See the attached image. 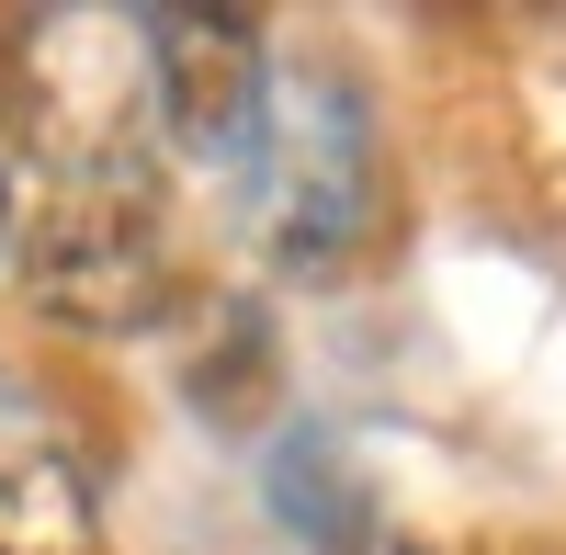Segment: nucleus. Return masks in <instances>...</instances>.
Returning a JSON list of instances; mask_svg holds the SVG:
<instances>
[{
	"mask_svg": "<svg viewBox=\"0 0 566 555\" xmlns=\"http://www.w3.org/2000/svg\"><path fill=\"white\" fill-rule=\"evenodd\" d=\"M397 555H419V544H397Z\"/></svg>",
	"mask_w": 566,
	"mask_h": 555,
	"instance_id": "nucleus-7",
	"label": "nucleus"
},
{
	"mask_svg": "<svg viewBox=\"0 0 566 555\" xmlns=\"http://www.w3.org/2000/svg\"><path fill=\"white\" fill-rule=\"evenodd\" d=\"M261 91H272V45H261L250 12H205V0L148 12V103H159V125L181 136V148L239 159Z\"/></svg>",
	"mask_w": 566,
	"mask_h": 555,
	"instance_id": "nucleus-3",
	"label": "nucleus"
},
{
	"mask_svg": "<svg viewBox=\"0 0 566 555\" xmlns=\"http://www.w3.org/2000/svg\"><path fill=\"white\" fill-rule=\"evenodd\" d=\"M23 239V227H12V170H0V250H12Z\"/></svg>",
	"mask_w": 566,
	"mask_h": 555,
	"instance_id": "nucleus-6",
	"label": "nucleus"
},
{
	"mask_svg": "<svg viewBox=\"0 0 566 555\" xmlns=\"http://www.w3.org/2000/svg\"><path fill=\"white\" fill-rule=\"evenodd\" d=\"M239 227L272 272H352L374 239V193H386V148H374V103L340 69H272L261 114L239 136Z\"/></svg>",
	"mask_w": 566,
	"mask_h": 555,
	"instance_id": "nucleus-1",
	"label": "nucleus"
},
{
	"mask_svg": "<svg viewBox=\"0 0 566 555\" xmlns=\"http://www.w3.org/2000/svg\"><path fill=\"white\" fill-rule=\"evenodd\" d=\"M23 295L57 329L114 341L136 317H159L170 295V181L136 136H91L45 170V193L23 216Z\"/></svg>",
	"mask_w": 566,
	"mask_h": 555,
	"instance_id": "nucleus-2",
	"label": "nucleus"
},
{
	"mask_svg": "<svg viewBox=\"0 0 566 555\" xmlns=\"http://www.w3.org/2000/svg\"><path fill=\"white\" fill-rule=\"evenodd\" d=\"M272 511L295 522L306 544H340V555L374 533V499H363V477H352L328 442H306V431H295V442H272Z\"/></svg>",
	"mask_w": 566,
	"mask_h": 555,
	"instance_id": "nucleus-5",
	"label": "nucleus"
},
{
	"mask_svg": "<svg viewBox=\"0 0 566 555\" xmlns=\"http://www.w3.org/2000/svg\"><path fill=\"white\" fill-rule=\"evenodd\" d=\"M0 555H103V499L45 431H0Z\"/></svg>",
	"mask_w": 566,
	"mask_h": 555,
	"instance_id": "nucleus-4",
	"label": "nucleus"
}]
</instances>
